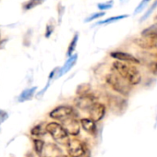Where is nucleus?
<instances>
[{
  "mask_svg": "<svg viewBox=\"0 0 157 157\" xmlns=\"http://www.w3.org/2000/svg\"><path fill=\"white\" fill-rule=\"evenodd\" d=\"M8 117H9V114L6 111L0 110V124H2L3 122H5Z\"/></svg>",
  "mask_w": 157,
  "mask_h": 157,
  "instance_id": "25",
  "label": "nucleus"
},
{
  "mask_svg": "<svg viewBox=\"0 0 157 157\" xmlns=\"http://www.w3.org/2000/svg\"><path fill=\"white\" fill-rule=\"evenodd\" d=\"M45 130L47 133L50 134V136L54 139L55 141L61 143V144H66L67 143L68 140V134L67 131L64 129L61 124L57 122H50L45 126Z\"/></svg>",
  "mask_w": 157,
  "mask_h": 157,
  "instance_id": "4",
  "label": "nucleus"
},
{
  "mask_svg": "<svg viewBox=\"0 0 157 157\" xmlns=\"http://www.w3.org/2000/svg\"><path fill=\"white\" fill-rule=\"evenodd\" d=\"M0 38H1V37H0Z\"/></svg>",
  "mask_w": 157,
  "mask_h": 157,
  "instance_id": "30",
  "label": "nucleus"
},
{
  "mask_svg": "<svg viewBox=\"0 0 157 157\" xmlns=\"http://www.w3.org/2000/svg\"><path fill=\"white\" fill-rule=\"evenodd\" d=\"M54 29H55V25L50 21L48 24H47V26H46V28H45V37L46 38H49L50 36H51V34L53 33V32H54Z\"/></svg>",
  "mask_w": 157,
  "mask_h": 157,
  "instance_id": "23",
  "label": "nucleus"
},
{
  "mask_svg": "<svg viewBox=\"0 0 157 157\" xmlns=\"http://www.w3.org/2000/svg\"><path fill=\"white\" fill-rule=\"evenodd\" d=\"M157 8V0H154V2L151 4V6L149 8V10L145 12V14L141 17V19H140V22H142V21H144L145 20H147L150 16H151V14L153 12V10H155Z\"/></svg>",
  "mask_w": 157,
  "mask_h": 157,
  "instance_id": "19",
  "label": "nucleus"
},
{
  "mask_svg": "<svg viewBox=\"0 0 157 157\" xmlns=\"http://www.w3.org/2000/svg\"><path fill=\"white\" fill-rule=\"evenodd\" d=\"M149 69L151 70V72L152 74L157 76V61L151 62V64L149 65Z\"/></svg>",
  "mask_w": 157,
  "mask_h": 157,
  "instance_id": "24",
  "label": "nucleus"
},
{
  "mask_svg": "<svg viewBox=\"0 0 157 157\" xmlns=\"http://www.w3.org/2000/svg\"><path fill=\"white\" fill-rule=\"evenodd\" d=\"M88 113L90 116L89 118H91L94 122H99L105 117L106 113V107L104 104L96 102L89 108Z\"/></svg>",
  "mask_w": 157,
  "mask_h": 157,
  "instance_id": "7",
  "label": "nucleus"
},
{
  "mask_svg": "<svg viewBox=\"0 0 157 157\" xmlns=\"http://www.w3.org/2000/svg\"><path fill=\"white\" fill-rule=\"evenodd\" d=\"M44 141L40 140V139H34L33 140V148H34V151H36V153L38 155H42L43 152H44Z\"/></svg>",
  "mask_w": 157,
  "mask_h": 157,
  "instance_id": "16",
  "label": "nucleus"
},
{
  "mask_svg": "<svg viewBox=\"0 0 157 157\" xmlns=\"http://www.w3.org/2000/svg\"><path fill=\"white\" fill-rule=\"evenodd\" d=\"M113 5H114V1H113V0H109V1L105 2V3H99V4L97 5V7H98V9H99L100 10L104 11V10H110V9L113 7Z\"/></svg>",
  "mask_w": 157,
  "mask_h": 157,
  "instance_id": "20",
  "label": "nucleus"
},
{
  "mask_svg": "<svg viewBox=\"0 0 157 157\" xmlns=\"http://www.w3.org/2000/svg\"><path fill=\"white\" fill-rule=\"evenodd\" d=\"M105 81L106 83L111 87V89L120 95L127 97L130 94V85L115 71L106 75Z\"/></svg>",
  "mask_w": 157,
  "mask_h": 157,
  "instance_id": "2",
  "label": "nucleus"
},
{
  "mask_svg": "<svg viewBox=\"0 0 157 157\" xmlns=\"http://www.w3.org/2000/svg\"><path fill=\"white\" fill-rule=\"evenodd\" d=\"M77 59H78V55H77V54L72 55L71 56H69L68 59H67V60L66 61V63L64 64V66H63L61 68H59V70H58V72H57V75H56V78L61 77L63 74H65V73H67V71H69V70L71 69V67L76 64Z\"/></svg>",
  "mask_w": 157,
  "mask_h": 157,
  "instance_id": "11",
  "label": "nucleus"
},
{
  "mask_svg": "<svg viewBox=\"0 0 157 157\" xmlns=\"http://www.w3.org/2000/svg\"><path fill=\"white\" fill-rule=\"evenodd\" d=\"M151 1V0H142V1L138 5V7L135 9V11H134V14H137L139 12H140L141 10H143V9L147 6V4Z\"/></svg>",
  "mask_w": 157,
  "mask_h": 157,
  "instance_id": "22",
  "label": "nucleus"
},
{
  "mask_svg": "<svg viewBox=\"0 0 157 157\" xmlns=\"http://www.w3.org/2000/svg\"><path fill=\"white\" fill-rule=\"evenodd\" d=\"M78 33H76L75 35L73 36L69 45H68V48H67V56L69 57L73 55V53L75 52L76 50V47H77V44H78Z\"/></svg>",
  "mask_w": 157,
  "mask_h": 157,
  "instance_id": "15",
  "label": "nucleus"
},
{
  "mask_svg": "<svg viewBox=\"0 0 157 157\" xmlns=\"http://www.w3.org/2000/svg\"><path fill=\"white\" fill-rule=\"evenodd\" d=\"M49 117L53 119L59 120L61 122L69 117H77V113H76V110L74 109V107H72L70 105H59V106H56V108H54L49 113Z\"/></svg>",
  "mask_w": 157,
  "mask_h": 157,
  "instance_id": "5",
  "label": "nucleus"
},
{
  "mask_svg": "<svg viewBox=\"0 0 157 157\" xmlns=\"http://www.w3.org/2000/svg\"><path fill=\"white\" fill-rule=\"evenodd\" d=\"M81 126L82 127V128L90 135L92 136H96L97 134V126H96V122H94V120H92L91 118L88 117H84L82 118L80 121Z\"/></svg>",
  "mask_w": 157,
  "mask_h": 157,
  "instance_id": "10",
  "label": "nucleus"
},
{
  "mask_svg": "<svg viewBox=\"0 0 157 157\" xmlns=\"http://www.w3.org/2000/svg\"><path fill=\"white\" fill-rule=\"evenodd\" d=\"M67 151L70 157H90L91 154L87 145L78 139L69 140L67 143Z\"/></svg>",
  "mask_w": 157,
  "mask_h": 157,
  "instance_id": "3",
  "label": "nucleus"
},
{
  "mask_svg": "<svg viewBox=\"0 0 157 157\" xmlns=\"http://www.w3.org/2000/svg\"><path fill=\"white\" fill-rule=\"evenodd\" d=\"M56 157H70V156L69 155H58Z\"/></svg>",
  "mask_w": 157,
  "mask_h": 157,
  "instance_id": "27",
  "label": "nucleus"
},
{
  "mask_svg": "<svg viewBox=\"0 0 157 157\" xmlns=\"http://www.w3.org/2000/svg\"><path fill=\"white\" fill-rule=\"evenodd\" d=\"M128 17V15H127V14H125V15H119V16H115V17H110V18L105 20V21H102L98 22V24H109V23H113V22H116L117 21L126 19Z\"/></svg>",
  "mask_w": 157,
  "mask_h": 157,
  "instance_id": "18",
  "label": "nucleus"
},
{
  "mask_svg": "<svg viewBox=\"0 0 157 157\" xmlns=\"http://www.w3.org/2000/svg\"><path fill=\"white\" fill-rule=\"evenodd\" d=\"M120 1H123V0H120Z\"/></svg>",
  "mask_w": 157,
  "mask_h": 157,
  "instance_id": "28",
  "label": "nucleus"
},
{
  "mask_svg": "<svg viewBox=\"0 0 157 157\" xmlns=\"http://www.w3.org/2000/svg\"><path fill=\"white\" fill-rule=\"evenodd\" d=\"M94 103H96V99L91 94H83V95H78L75 99V105L78 109H81V110L88 111L89 108Z\"/></svg>",
  "mask_w": 157,
  "mask_h": 157,
  "instance_id": "8",
  "label": "nucleus"
},
{
  "mask_svg": "<svg viewBox=\"0 0 157 157\" xmlns=\"http://www.w3.org/2000/svg\"><path fill=\"white\" fill-rule=\"evenodd\" d=\"M44 157H46V156H44Z\"/></svg>",
  "mask_w": 157,
  "mask_h": 157,
  "instance_id": "29",
  "label": "nucleus"
},
{
  "mask_svg": "<svg viewBox=\"0 0 157 157\" xmlns=\"http://www.w3.org/2000/svg\"><path fill=\"white\" fill-rule=\"evenodd\" d=\"M111 57H113L114 59L119 61V62H123V63H127V64H140V60L135 57L133 55L128 54L127 52H122V51H114L110 53Z\"/></svg>",
  "mask_w": 157,
  "mask_h": 157,
  "instance_id": "9",
  "label": "nucleus"
},
{
  "mask_svg": "<svg viewBox=\"0 0 157 157\" xmlns=\"http://www.w3.org/2000/svg\"><path fill=\"white\" fill-rule=\"evenodd\" d=\"M105 15V12H96V13H94L93 15H91L90 17H88L86 20H85V22H90V21H93L94 20H97L99 18H102Z\"/></svg>",
  "mask_w": 157,
  "mask_h": 157,
  "instance_id": "21",
  "label": "nucleus"
},
{
  "mask_svg": "<svg viewBox=\"0 0 157 157\" xmlns=\"http://www.w3.org/2000/svg\"><path fill=\"white\" fill-rule=\"evenodd\" d=\"M60 124L64 128V129L67 131L68 135L71 136H77L80 134L81 131V124L78 121L77 117H69L64 121H61Z\"/></svg>",
  "mask_w": 157,
  "mask_h": 157,
  "instance_id": "6",
  "label": "nucleus"
},
{
  "mask_svg": "<svg viewBox=\"0 0 157 157\" xmlns=\"http://www.w3.org/2000/svg\"><path fill=\"white\" fill-rule=\"evenodd\" d=\"M31 133L33 136H36V137H42L44 136L45 133H46V130H45V126L44 124H38L36 126H34L32 130H31Z\"/></svg>",
  "mask_w": 157,
  "mask_h": 157,
  "instance_id": "14",
  "label": "nucleus"
},
{
  "mask_svg": "<svg viewBox=\"0 0 157 157\" xmlns=\"http://www.w3.org/2000/svg\"><path fill=\"white\" fill-rule=\"evenodd\" d=\"M141 36H146V37H151L153 39L157 40V23L150 26L149 28L145 29L141 33Z\"/></svg>",
  "mask_w": 157,
  "mask_h": 157,
  "instance_id": "13",
  "label": "nucleus"
},
{
  "mask_svg": "<svg viewBox=\"0 0 157 157\" xmlns=\"http://www.w3.org/2000/svg\"><path fill=\"white\" fill-rule=\"evenodd\" d=\"M44 0H28L26 3L23 4V10H31L37 6H40L43 4Z\"/></svg>",
  "mask_w": 157,
  "mask_h": 157,
  "instance_id": "17",
  "label": "nucleus"
},
{
  "mask_svg": "<svg viewBox=\"0 0 157 157\" xmlns=\"http://www.w3.org/2000/svg\"><path fill=\"white\" fill-rule=\"evenodd\" d=\"M36 89H37L36 87H32V88H29V89L24 90L21 94V95L19 96V102L22 103V102L31 100L33 97V95H34V94L36 92Z\"/></svg>",
  "mask_w": 157,
  "mask_h": 157,
  "instance_id": "12",
  "label": "nucleus"
},
{
  "mask_svg": "<svg viewBox=\"0 0 157 157\" xmlns=\"http://www.w3.org/2000/svg\"><path fill=\"white\" fill-rule=\"evenodd\" d=\"M113 69L130 86L138 85L141 82V74L140 70L130 64L115 61L113 63Z\"/></svg>",
  "mask_w": 157,
  "mask_h": 157,
  "instance_id": "1",
  "label": "nucleus"
},
{
  "mask_svg": "<svg viewBox=\"0 0 157 157\" xmlns=\"http://www.w3.org/2000/svg\"><path fill=\"white\" fill-rule=\"evenodd\" d=\"M48 87H49V83H48V84H47V85H46V86H45V87H44V89H43L39 94H37V97L42 96V95L44 94V92H46V90H47V88H48Z\"/></svg>",
  "mask_w": 157,
  "mask_h": 157,
  "instance_id": "26",
  "label": "nucleus"
}]
</instances>
